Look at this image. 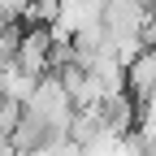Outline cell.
<instances>
[{
  "label": "cell",
  "instance_id": "obj_1",
  "mask_svg": "<svg viewBox=\"0 0 156 156\" xmlns=\"http://www.w3.org/2000/svg\"><path fill=\"white\" fill-rule=\"evenodd\" d=\"M22 113L30 117V122H39L52 139H69V126H74L78 104H74V95L65 91V83L56 74H44L39 87H35V95L22 104Z\"/></svg>",
  "mask_w": 156,
  "mask_h": 156
},
{
  "label": "cell",
  "instance_id": "obj_2",
  "mask_svg": "<svg viewBox=\"0 0 156 156\" xmlns=\"http://www.w3.org/2000/svg\"><path fill=\"white\" fill-rule=\"evenodd\" d=\"M52 48H56V35L35 26V30H22V44H17V65H22L26 74L44 78L48 65H52Z\"/></svg>",
  "mask_w": 156,
  "mask_h": 156
},
{
  "label": "cell",
  "instance_id": "obj_3",
  "mask_svg": "<svg viewBox=\"0 0 156 156\" xmlns=\"http://www.w3.org/2000/svg\"><path fill=\"white\" fill-rule=\"evenodd\" d=\"M35 87H39V78H35V74H26L17 61L0 69V95H5V100H13V104H26L30 95H35Z\"/></svg>",
  "mask_w": 156,
  "mask_h": 156
}]
</instances>
